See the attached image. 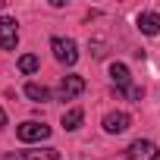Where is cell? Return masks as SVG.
Returning <instances> with one entry per match:
<instances>
[{"label": "cell", "instance_id": "obj_11", "mask_svg": "<svg viewBox=\"0 0 160 160\" xmlns=\"http://www.w3.org/2000/svg\"><path fill=\"white\" fill-rule=\"evenodd\" d=\"M38 66H41V60H38L35 53H25V57H19V72L32 75V72H38Z\"/></svg>", "mask_w": 160, "mask_h": 160}, {"label": "cell", "instance_id": "obj_5", "mask_svg": "<svg viewBox=\"0 0 160 160\" xmlns=\"http://www.w3.org/2000/svg\"><path fill=\"white\" fill-rule=\"evenodd\" d=\"M82 91H85V78L82 75H63L60 78V88H57V98L60 101H75Z\"/></svg>", "mask_w": 160, "mask_h": 160}, {"label": "cell", "instance_id": "obj_10", "mask_svg": "<svg viewBox=\"0 0 160 160\" xmlns=\"http://www.w3.org/2000/svg\"><path fill=\"white\" fill-rule=\"evenodd\" d=\"M25 98L35 101V104H47V101H50V91H47L44 85H38V82H28V85H25Z\"/></svg>", "mask_w": 160, "mask_h": 160}, {"label": "cell", "instance_id": "obj_12", "mask_svg": "<svg viewBox=\"0 0 160 160\" xmlns=\"http://www.w3.org/2000/svg\"><path fill=\"white\" fill-rule=\"evenodd\" d=\"M32 160H60V151L57 148H44V151H28Z\"/></svg>", "mask_w": 160, "mask_h": 160}, {"label": "cell", "instance_id": "obj_9", "mask_svg": "<svg viewBox=\"0 0 160 160\" xmlns=\"http://www.w3.org/2000/svg\"><path fill=\"white\" fill-rule=\"evenodd\" d=\"M82 119H85V110H82V107H72V110H66V113H63V119H60V122H63V129H66V132H75L78 126H82Z\"/></svg>", "mask_w": 160, "mask_h": 160}, {"label": "cell", "instance_id": "obj_8", "mask_svg": "<svg viewBox=\"0 0 160 160\" xmlns=\"http://www.w3.org/2000/svg\"><path fill=\"white\" fill-rule=\"evenodd\" d=\"M138 32L141 35H157L160 32V16L157 13H138Z\"/></svg>", "mask_w": 160, "mask_h": 160}, {"label": "cell", "instance_id": "obj_7", "mask_svg": "<svg viewBox=\"0 0 160 160\" xmlns=\"http://www.w3.org/2000/svg\"><path fill=\"white\" fill-rule=\"evenodd\" d=\"M110 78L116 82L119 91H129L132 88V75H129V66L126 63H110Z\"/></svg>", "mask_w": 160, "mask_h": 160}, {"label": "cell", "instance_id": "obj_13", "mask_svg": "<svg viewBox=\"0 0 160 160\" xmlns=\"http://www.w3.org/2000/svg\"><path fill=\"white\" fill-rule=\"evenodd\" d=\"M0 129H7V113H3V107H0Z\"/></svg>", "mask_w": 160, "mask_h": 160}, {"label": "cell", "instance_id": "obj_6", "mask_svg": "<svg viewBox=\"0 0 160 160\" xmlns=\"http://www.w3.org/2000/svg\"><path fill=\"white\" fill-rule=\"evenodd\" d=\"M129 113H122V110H113V113H107L104 116V132H110V135H119V132H126L129 129Z\"/></svg>", "mask_w": 160, "mask_h": 160}, {"label": "cell", "instance_id": "obj_2", "mask_svg": "<svg viewBox=\"0 0 160 160\" xmlns=\"http://www.w3.org/2000/svg\"><path fill=\"white\" fill-rule=\"evenodd\" d=\"M50 50H53V57L63 66H75V60H78V47H75L72 38H53L50 41Z\"/></svg>", "mask_w": 160, "mask_h": 160}, {"label": "cell", "instance_id": "obj_1", "mask_svg": "<svg viewBox=\"0 0 160 160\" xmlns=\"http://www.w3.org/2000/svg\"><path fill=\"white\" fill-rule=\"evenodd\" d=\"M16 138H19V141H25V144H32V141H47V138H50V126L28 119V122L16 126Z\"/></svg>", "mask_w": 160, "mask_h": 160}, {"label": "cell", "instance_id": "obj_4", "mask_svg": "<svg viewBox=\"0 0 160 160\" xmlns=\"http://www.w3.org/2000/svg\"><path fill=\"white\" fill-rule=\"evenodd\" d=\"M129 160H157L160 157V151H157V144L154 141H148V138H138V141H132L126 151H122Z\"/></svg>", "mask_w": 160, "mask_h": 160}, {"label": "cell", "instance_id": "obj_3", "mask_svg": "<svg viewBox=\"0 0 160 160\" xmlns=\"http://www.w3.org/2000/svg\"><path fill=\"white\" fill-rule=\"evenodd\" d=\"M19 44V22L13 16H0V50H16Z\"/></svg>", "mask_w": 160, "mask_h": 160}, {"label": "cell", "instance_id": "obj_14", "mask_svg": "<svg viewBox=\"0 0 160 160\" xmlns=\"http://www.w3.org/2000/svg\"><path fill=\"white\" fill-rule=\"evenodd\" d=\"M3 7H7V0H0V10H3Z\"/></svg>", "mask_w": 160, "mask_h": 160}]
</instances>
